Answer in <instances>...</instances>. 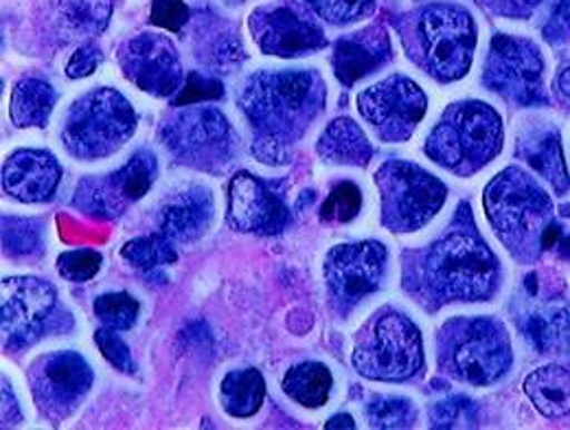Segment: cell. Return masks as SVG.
I'll use <instances>...</instances> for the list:
<instances>
[{
	"mask_svg": "<svg viewBox=\"0 0 570 430\" xmlns=\"http://www.w3.org/2000/svg\"><path fill=\"white\" fill-rule=\"evenodd\" d=\"M499 286V260L481 237L468 203L459 205L434 242L402 257V287L426 312L450 303L490 301Z\"/></svg>",
	"mask_w": 570,
	"mask_h": 430,
	"instance_id": "cell-1",
	"label": "cell"
},
{
	"mask_svg": "<svg viewBox=\"0 0 570 430\" xmlns=\"http://www.w3.org/2000/svg\"><path fill=\"white\" fill-rule=\"evenodd\" d=\"M327 86L312 69L259 71L250 75L239 92V110L253 130V156L271 167L292 160L298 144L325 110Z\"/></svg>",
	"mask_w": 570,
	"mask_h": 430,
	"instance_id": "cell-2",
	"label": "cell"
},
{
	"mask_svg": "<svg viewBox=\"0 0 570 430\" xmlns=\"http://www.w3.org/2000/svg\"><path fill=\"white\" fill-rule=\"evenodd\" d=\"M409 60L441 84L465 77L476 51V22L465 7L430 2L395 20Z\"/></svg>",
	"mask_w": 570,
	"mask_h": 430,
	"instance_id": "cell-3",
	"label": "cell"
},
{
	"mask_svg": "<svg viewBox=\"0 0 570 430\" xmlns=\"http://www.w3.org/2000/svg\"><path fill=\"white\" fill-rule=\"evenodd\" d=\"M483 205L507 253L522 264L538 262L556 224L553 203L540 183L520 167H507L485 187Z\"/></svg>",
	"mask_w": 570,
	"mask_h": 430,
	"instance_id": "cell-4",
	"label": "cell"
},
{
	"mask_svg": "<svg viewBox=\"0 0 570 430\" xmlns=\"http://www.w3.org/2000/svg\"><path fill=\"white\" fill-rule=\"evenodd\" d=\"M502 139L499 113L490 104L472 99L448 106L424 152L439 167L456 176H472L499 156Z\"/></svg>",
	"mask_w": 570,
	"mask_h": 430,
	"instance_id": "cell-5",
	"label": "cell"
},
{
	"mask_svg": "<svg viewBox=\"0 0 570 430\" xmlns=\"http://www.w3.org/2000/svg\"><path fill=\"white\" fill-rule=\"evenodd\" d=\"M439 369L450 378L485 387L511 369V343L504 325L492 316H456L436 334Z\"/></svg>",
	"mask_w": 570,
	"mask_h": 430,
	"instance_id": "cell-6",
	"label": "cell"
},
{
	"mask_svg": "<svg viewBox=\"0 0 570 430\" xmlns=\"http://www.w3.org/2000/svg\"><path fill=\"white\" fill-rule=\"evenodd\" d=\"M352 360L357 373L368 380H411L424 367V341L420 328L404 312L384 307L357 332Z\"/></svg>",
	"mask_w": 570,
	"mask_h": 430,
	"instance_id": "cell-7",
	"label": "cell"
},
{
	"mask_svg": "<svg viewBox=\"0 0 570 430\" xmlns=\"http://www.w3.org/2000/svg\"><path fill=\"white\" fill-rule=\"evenodd\" d=\"M137 133L132 104L115 88H95L79 97L65 119L62 144L79 160H97L115 154Z\"/></svg>",
	"mask_w": 570,
	"mask_h": 430,
	"instance_id": "cell-8",
	"label": "cell"
},
{
	"mask_svg": "<svg viewBox=\"0 0 570 430\" xmlns=\"http://www.w3.org/2000/svg\"><path fill=\"white\" fill-rule=\"evenodd\" d=\"M158 137L178 165L209 174L224 172L237 152L230 121L214 106L176 108L163 121Z\"/></svg>",
	"mask_w": 570,
	"mask_h": 430,
	"instance_id": "cell-9",
	"label": "cell"
},
{
	"mask_svg": "<svg viewBox=\"0 0 570 430\" xmlns=\"http://www.w3.org/2000/svg\"><path fill=\"white\" fill-rule=\"evenodd\" d=\"M382 198V224L393 233H413L439 214L448 187L415 163L386 160L375 174Z\"/></svg>",
	"mask_w": 570,
	"mask_h": 430,
	"instance_id": "cell-10",
	"label": "cell"
},
{
	"mask_svg": "<svg viewBox=\"0 0 570 430\" xmlns=\"http://www.w3.org/2000/svg\"><path fill=\"white\" fill-rule=\"evenodd\" d=\"M58 292L38 277H4L0 284V328L2 348L22 352L49 330L60 328Z\"/></svg>",
	"mask_w": 570,
	"mask_h": 430,
	"instance_id": "cell-11",
	"label": "cell"
},
{
	"mask_svg": "<svg viewBox=\"0 0 570 430\" xmlns=\"http://www.w3.org/2000/svg\"><path fill=\"white\" fill-rule=\"evenodd\" d=\"M544 60L540 49L524 38L494 36L483 71V84L515 106H547L542 86Z\"/></svg>",
	"mask_w": 570,
	"mask_h": 430,
	"instance_id": "cell-12",
	"label": "cell"
},
{
	"mask_svg": "<svg viewBox=\"0 0 570 430\" xmlns=\"http://www.w3.org/2000/svg\"><path fill=\"white\" fill-rule=\"evenodd\" d=\"M158 176V160L151 149L141 147L112 174L81 178L75 187L72 207L99 219H117L151 189Z\"/></svg>",
	"mask_w": 570,
	"mask_h": 430,
	"instance_id": "cell-13",
	"label": "cell"
},
{
	"mask_svg": "<svg viewBox=\"0 0 570 430\" xmlns=\"http://www.w3.org/2000/svg\"><path fill=\"white\" fill-rule=\"evenodd\" d=\"M424 90L404 75H391L357 95V113L384 144H404L426 115Z\"/></svg>",
	"mask_w": 570,
	"mask_h": 430,
	"instance_id": "cell-14",
	"label": "cell"
},
{
	"mask_svg": "<svg viewBox=\"0 0 570 430\" xmlns=\"http://www.w3.org/2000/svg\"><path fill=\"white\" fill-rule=\"evenodd\" d=\"M248 27L266 56L301 58L330 45L314 11L303 0L264 4L250 13Z\"/></svg>",
	"mask_w": 570,
	"mask_h": 430,
	"instance_id": "cell-15",
	"label": "cell"
},
{
	"mask_svg": "<svg viewBox=\"0 0 570 430\" xmlns=\"http://www.w3.org/2000/svg\"><path fill=\"white\" fill-rule=\"evenodd\" d=\"M389 253L382 242H354L334 246L323 266L332 307L347 316L360 301L377 292L386 275Z\"/></svg>",
	"mask_w": 570,
	"mask_h": 430,
	"instance_id": "cell-16",
	"label": "cell"
},
{
	"mask_svg": "<svg viewBox=\"0 0 570 430\" xmlns=\"http://www.w3.org/2000/svg\"><path fill=\"white\" fill-rule=\"evenodd\" d=\"M27 378L40 416L53 424L69 420L92 387L90 364L75 352L40 356Z\"/></svg>",
	"mask_w": 570,
	"mask_h": 430,
	"instance_id": "cell-17",
	"label": "cell"
},
{
	"mask_svg": "<svg viewBox=\"0 0 570 430\" xmlns=\"http://www.w3.org/2000/svg\"><path fill=\"white\" fill-rule=\"evenodd\" d=\"M117 60L126 79L151 97L174 99L187 79L174 42L160 33H139L126 40Z\"/></svg>",
	"mask_w": 570,
	"mask_h": 430,
	"instance_id": "cell-18",
	"label": "cell"
},
{
	"mask_svg": "<svg viewBox=\"0 0 570 430\" xmlns=\"http://www.w3.org/2000/svg\"><path fill=\"white\" fill-rule=\"evenodd\" d=\"M226 222L233 231L253 235H279L292 224L284 194L268 180L239 172L228 183Z\"/></svg>",
	"mask_w": 570,
	"mask_h": 430,
	"instance_id": "cell-19",
	"label": "cell"
},
{
	"mask_svg": "<svg viewBox=\"0 0 570 430\" xmlns=\"http://www.w3.org/2000/svg\"><path fill=\"white\" fill-rule=\"evenodd\" d=\"M62 165L47 149H16L2 165V192L24 205L49 203L60 183Z\"/></svg>",
	"mask_w": 570,
	"mask_h": 430,
	"instance_id": "cell-20",
	"label": "cell"
},
{
	"mask_svg": "<svg viewBox=\"0 0 570 430\" xmlns=\"http://www.w3.org/2000/svg\"><path fill=\"white\" fill-rule=\"evenodd\" d=\"M393 58L391 38L382 25H371L362 31L343 36L334 45L332 67L336 79L352 88L356 81L373 75Z\"/></svg>",
	"mask_w": 570,
	"mask_h": 430,
	"instance_id": "cell-21",
	"label": "cell"
},
{
	"mask_svg": "<svg viewBox=\"0 0 570 430\" xmlns=\"http://www.w3.org/2000/svg\"><path fill=\"white\" fill-rule=\"evenodd\" d=\"M214 215L212 189L203 185H187L165 201L158 226L174 244H191L212 228Z\"/></svg>",
	"mask_w": 570,
	"mask_h": 430,
	"instance_id": "cell-22",
	"label": "cell"
},
{
	"mask_svg": "<svg viewBox=\"0 0 570 430\" xmlns=\"http://www.w3.org/2000/svg\"><path fill=\"white\" fill-rule=\"evenodd\" d=\"M515 154L527 160L558 196H567L570 189L569 167L564 160L560 133L553 126H531L515 144Z\"/></svg>",
	"mask_w": 570,
	"mask_h": 430,
	"instance_id": "cell-23",
	"label": "cell"
},
{
	"mask_svg": "<svg viewBox=\"0 0 570 430\" xmlns=\"http://www.w3.org/2000/svg\"><path fill=\"white\" fill-rule=\"evenodd\" d=\"M194 56L212 72H230L246 60L239 33L217 16H200L194 27Z\"/></svg>",
	"mask_w": 570,
	"mask_h": 430,
	"instance_id": "cell-24",
	"label": "cell"
},
{
	"mask_svg": "<svg viewBox=\"0 0 570 430\" xmlns=\"http://www.w3.org/2000/svg\"><path fill=\"white\" fill-rule=\"evenodd\" d=\"M115 0H47L56 33L69 42L99 36L112 16Z\"/></svg>",
	"mask_w": 570,
	"mask_h": 430,
	"instance_id": "cell-25",
	"label": "cell"
},
{
	"mask_svg": "<svg viewBox=\"0 0 570 430\" xmlns=\"http://www.w3.org/2000/svg\"><path fill=\"white\" fill-rule=\"evenodd\" d=\"M520 325L538 354H560L570 343V303L549 301L524 314Z\"/></svg>",
	"mask_w": 570,
	"mask_h": 430,
	"instance_id": "cell-26",
	"label": "cell"
},
{
	"mask_svg": "<svg viewBox=\"0 0 570 430\" xmlns=\"http://www.w3.org/2000/svg\"><path fill=\"white\" fill-rule=\"evenodd\" d=\"M318 156L330 165H352L366 167L373 158V145L354 119H334L321 135L316 144Z\"/></svg>",
	"mask_w": 570,
	"mask_h": 430,
	"instance_id": "cell-27",
	"label": "cell"
},
{
	"mask_svg": "<svg viewBox=\"0 0 570 430\" xmlns=\"http://www.w3.org/2000/svg\"><path fill=\"white\" fill-rule=\"evenodd\" d=\"M56 88L38 77H22L11 90L9 115L18 128H45L56 108Z\"/></svg>",
	"mask_w": 570,
	"mask_h": 430,
	"instance_id": "cell-28",
	"label": "cell"
},
{
	"mask_svg": "<svg viewBox=\"0 0 570 430\" xmlns=\"http://www.w3.org/2000/svg\"><path fill=\"white\" fill-rule=\"evenodd\" d=\"M524 393L535 409L551 420L570 413V371L560 364L535 369L524 380Z\"/></svg>",
	"mask_w": 570,
	"mask_h": 430,
	"instance_id": "cell-29",
	"label": "cell"
},
{
	"mask_svg": "<svg viewBox=\"0 0 570 430\" xmlns=\"http://www.w3.org/2000/svg\"><path fill=\"white\" fill-rule=\"evenodd\" d=\"M266 398V380L257 369H239L224 375L219 400L230 418H253Z\"/></svg>",
	"mask_w": 570,
	"mask_h": 430,
	"instance_id": "cell-30",
	"label": "cell"
},
{
	"mask_svg": "<svg viewBox=\"0 0 570 430\" xmlns=\"http://www.w3.org/2000/svg\"><path fill=\"white\" fill-rule=\"evenodd\" d=\"M332 387V371L323 362H301L292 367L284 378L285 395L307 409L323 407L330 400Z\"/></svg>",
	"mask_w": 570,
	"mask_h": 430,
	"instance_id": "cell-31",
	"label": "cell"
},
{
	"mask_svg": "<svg viewBox=\"0 0 570 430\" xmlns=\"http://www.w3.org/2000/svg\"><path fill=\"white\" fill-rule=\"evenodd\" d=\"M42 222L36 217H2V253L13 260L38 257L45 251Z\"/></svg>",
	"mask_w": 570,
	"mask_h": 430,
	"instance_id": "cell-32",
	"label": "cell"
},
{
	"mask_svg": "<svg viewBox=\"0 0 570 430\" xmlns=\"http://www.w3.org/2000/svg\"><path fill=\"white\" fill-rule=\"evenodd\" d=\"M121 257L145 273L160 268V266H171L178 262L174 242L167 235H163L160 231L126 242V246L121 248Z\"/></svg>",
	"mask_w": 570,
	"mask_h": 430,
	"instance_id": "cell-33",
	"label": "cell"
},
{
	"mask_svg": "<svg viewBox=\"0 0 570 430\" xmlns=\"http://www.w3.org/2000/svg\"><path fill=\"white\" fill-rule=\"evenodd\" d=\"M366 420L371 429H411L417 422V411L406 398L377 395L366 407Z\"/></svg>",
	"mask_w": 570,
	"mask_h": 430,
	"instance_id": "cell-34",
	"label": "cell"
},
{
	"mask_svg": "<svg viewBox=\"0 0 570 430\" xmlns=\"http://www.w3.org/2000/svg\"><path fill=\"white\" fill-rule=\"evenodd\" d=\"M141 305L128 292H108L97 296L95 301V316L110 330L126 332L132 330L139 319Z\"/></svg>",
	"mask_w": 570,
	"mask_h": 430,
	"instance_id": "cell-35",
	"label": "cell"
},
{
	"mask_svg": "<svg viewBox=\"0 0 570 430\" xmlns=\"http://www.w3.org/2000/svg\"><path fill=\"white\" fill-rule=\"evenodd\" d=\"M432 429H474L479 427V407L465 398L454 395L443 402H436L430 411Z\"/></svg>",
	"mask_w": 570,
	"mask_h": 430,
	"instance_id": "cell-36",
	"label": "cell"
},
{
	"mask_svg": "<svg viewBox=\"0 0 570 430\" xmlns=\"http://www.w3.org/2000/svg\"><path fill=\"white\" fill-rule=\"evenodd\" d=\"M318 20L334 25V27H347L357 20L366 18L375 0H303Z\"/></svg>",
	"mask_w": 570,
	"mask_h": 430,
	"instance_id": "cell-37",
	"label": "cell"
},
{
	"mask_svg": "<svg viewBox=\"0 0 570 430\" xmlns=\"http://www.w3.org/2000/svg\"><path fill=\"white\" fill-rule=\"evenodd\" d=\"M362 209V192L356 183H338L321 207V222H352Z\"/></svg>",
	"mask_w": 570,
	"mask_h": 430,
	"instance_id": "cell-38",
	"label": "cell"
},
{
	"mask_svg": "<svg viewBox=\"0 0 570 430\" xmlns=\"http://www.w3.org/2000/svg\"><path fill=\"white\" fill-rule=\"evenodd\" d=\"M224 99V84L207 72L191 71L185 79L183 90L171 99L174 108H185L203 101H219Z\"/></svg>",
	"mask_w": 570,
	"mask_h": 430,
	"instance_id": "cell-39",
	"label": "cell"
},
{
	"mask_svg": "<svg viewBox=\"0 0 570 430\" xmlns=\"http://www.w3.org/2000/svg\"><path fill=\"white\" fill-rule=\"evenodd\" d=\"M101 262H104V257L97 251H90V248L69 251L58 257V273L67 282L83 284V282H90L99 273Z\"/></svg>",
	"mask_w": 570,
	"mask_h": 430,
	"instance_id": "cell-40",
	"label": "cell"
},
{
	"mask_svg": "<svg viewBox=\"0 0 570 430\" xmlns=\"http://www.w3.org/2000/svg\"><path fill=\"white\" fill-rule=\"evenodd\" d=\"M95 343L99 348V352L104 354V359L108 360L117 371L132 375L137 371V364L130 354V348L124 343V339L117 334V330L110 328H101L95 334Z\"/></svg>",
	"mask_w": 570,
	"mask_h": 430,
	"instance_id": "cell-41",
	"label": "cell"
},
{
	"mask_svg": "<svg viewBox=\"0 0 570 430\" xmlns=\"http://www.w3.org/2000/svg\"><path fill=\"white\" fill-rule=\"evenodd\" d=\"M189 20H191V11L183 0H151V11H149L151 25L178 33L185 29Z\"/></svg>",
	"mask_w": 570,
	"mask_h": 430,
	"instance_id": "cell-42",
	"label": "cell"
},
{
	"mask_svg": "<svg viewBox=\"0 0 570 430\" xmlns=\"http://www.w3.org/2000/svg\"><path fill=\"white\" fill-rule=\"evenodd\" d=\"M542 33H544V40L549 45H564L570 38V0H556L551 4V11H549V18L542 27Z\"/></svg>",
	"mask_w": 570,
	"mask_h": 430,
	"instance_id": "cell-43",
	"label": "cell"
},
{
	"mask_svg": "<svg viewBox=\"0 0 570 430\" xmlns=\"http://www.w3.org/2000/svg\"><path fill=\"white\" fill-rule=\"evenodd\" d=\"M104 62V53L95 42H83L77 47L72 53L69 65H67V77L71 79H81L97 71V67Z\"/></svg>",
	"mask_w": 570,
	"mask_h": 430,
	"instance_id": "cell-44",
	"label": "cell"
},
{
	"mask_svg": "<svg viewBox=\"0 0 570 430\" xmlns=\"http://www.w3.org/2000/svg\"><path fill=\"white\" fill-rule=\"evenodd\" d=\"M476 2L502 18H529L542 0H476Z\"/></svg>",
	"mask_w": 570,
	"mask_h": 430,
	"instance_id": "cell-45",
	"label": "cell"
},
{
	"mask_svg": "<svg viewBox=\"0 0 570 430\" xmlns=\"http://www.w3.org/2000/svg\"><path fill=\"white\" fill-rule=\"evenodd\" d=\"M22 420V411L13 398V389L7 380H2V429L16 427Z\"/></svg>",
	"mask_w": 570,
	"mask_h": 430,
	"instance_id": "cell-46",
	"label": "cell"
},
{
	"mask_svg": "<svg viewBox=\"0 0 570 430\" xmlns=\"http://www.w3.org/2000/svg\"><path fill=\"white\" fill-rule=\"evenodd\" d=\"M556 88H558V95L564 104H569L570 108V62L562 67V71L558 75V81H556Z\"/></svg>",
	"mask_w": 570,
	"mask_h": 430,
	"instance_id": "cell-47",
	"label": "cell"
},
{
	"mask_svg": "<svg viewBox=\"0 0 570 430\" xmlns=\"http://www.w3.org/2000/svg\"><path fill=\"white\" fill-rule=\"evenodd\" d=\"M325 429L334 430V429H356V422H354V418L352 416H347V413H338V416H334L327 424H325Z\"/></svg>",
	"mask_w": 570,
	"mask_h": 430,
	"instance_id": "cell-48",
	"label": "cell"
},
{
	"mask_svg": "<svg viewBox=\"0 0 570 430\" xmlns=\"http://www.w3.org/2000/svg\"><path fill=\"white\" fill-rule=\"evenodd\" d=\"M558 246H564V248H562V257H570V237H564V240L560 237ZM558 246H556V248H558Z\"/></svg>",
	"mask_w": 570,
	"mask_h": 430,
	"instance_id": "cell-49",
	"label": "cell"
},
{
	"mask_svg": "<svg viewBox=\"0 0 570 430\" xmlns=\"http://www.w3.org/2000/svg\"><path fill=\"white\" fill-rule=\"evenodd\" d=\"M228 4H239V2H246V0H226Z\"/></svg>",
	"mask_w": 570,
	"mask_h": 430,
	"instance_id": "cell-50",
	"label": "cell"
}]
</instances>
